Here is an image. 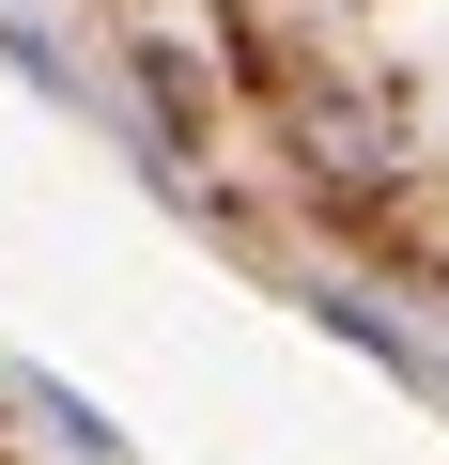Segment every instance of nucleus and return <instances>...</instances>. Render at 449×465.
Returning a JSON list of instances; mask_svg holds the SVG:
<instances>
[{"label":"nucleus","instance_id":"nucleus-2","mask_svg":"<svg viewBox=\"0 0 449 465\" xmlns=\"http://www.w3.org/2000/svg\"><path fill=\"white\" fill-rule=\"evenodd\" d=\"M16 403L47 419V450H63V465H124V434H109V419H93V403H78L63 372H16Z\"/></svg>","mask_w":449,"mask_h":465},{"label":"nucleus","instance_id":"nucleus-1","mask_svg":"<svg viewBox=\"0 0 449 465\" xmlns=\"http://www.w3.org/2000/svg\"><path fill=\"white\" fill-rule=\"evenodd\" d=\"M279 124H295V155H310L326 186H387V171H403V109H387V94H341V78H310Z\"/></svg>","mask_w":449,"mask_h":465}]
</instances>
